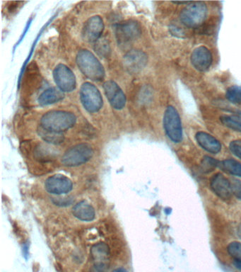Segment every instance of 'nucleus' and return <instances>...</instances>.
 Listing matches in <instances>:
<instances>
[{
	"instance_id": "25",
	"label": "nucleus",
	"mask_w": 241,
	"mask_h": 272,
	"mask_svg": "<svg viewBox=\"0 0 241 272\" xmlns=\"http://www.w3.org/2000/svg\"><path fill=\"white\" fill-rule=\"evenodd\" d=\"M219 163L215 158L205 156L201 163V169L204 173H209L219 166Z\"/></svg>"
},
{
	"instance_id": "22",
	"label": "nucleus",
	"mask_w": 241,
	"mask_h": 272,
	"mask_svg": "<svg viewBox=\"0 0 241 272\" xmlns=\"http://www.w3.org/2000/svg\"><path fill=\"white\" fill-rule=\"evenodd\" d=\"M39 135L45 142L52 143V144H60L63 142L64 136L63 133H54V132L48 131L40 128Z\"/></svg>"
},
{
	"instance_id": "24",
	"label": "nucleus",
	"mask_w": 241,
	"mask_h": 272,
	"mask_svg": "<svg viewBox=\"0 0 241 272\" xmlns=\"http://www.w3.org/2000/svg\"><path fill=\"white\" fill-rule=\"evenodd\" d=\"M94 50L101 58H107L111 53V47L106 39L98 40L95 44Z\"/></svg>"
},
{
	"instance_id": "32",
	"label": "nucleus",
	"mask_w": 241,
	"mask_h": 272,
	"mask_svg": "<svg viewBox=\"0 0 241 272\" xmlns=\"http://www.w3.org/2000/svg\"><path fill=\"white\" fill-rule=\"evenodd\" d=\"M112 272H128L125 269H124V268H118V269H116L115 270H113Z\"/></svg>"
},
{
	"instance_id": "19",
	"label": "nucleus",
	"mask_w": 241,
	"mask_h": 272,
	"mask_svg": "<svg viewBox=\"0 0 241 272\" xmlns=\"http://www.w3.org/2000/svg\"><path fill=\"white\" fill-rule=\"evenodd\" d=\"M91 255L95 264H98V263L107 264L106 262L109 260L110 256L109 247L103 242L95 244L91 248Z\"/></svg>"
},
{
	"instance_id": "2",
	"label": "nucleus",
	"mask_w": 241,
	"mask_h": 272,
	"mask_svg": "<svg viewBox=\"0 0 241 272\" xmlns=\"http://www.w3.org/2000/svg\"><path fill=\"white\" fill-rule=\"evenodd\" d=\"M76 62L82 74L89 80L100 82L105 78V72L103 65L89 50L78 51Z\"/></svg>"
},
{
	"instance_id": "11",
	"label": "nucleus",
	"mask_w": 241,
	"mask_h": 272,
	"mask_svg": "<svg viewBox=\"0 0 241 272\" xmlns=\"http://www.w3.org/2000/svg\"><path fill=\"white\" fill-rule=\"evenodd\" d=\"M104 31V23L100 16L89 18L82 29V38L88 43H96Z\"/></svg>"
},
{
	"instance_id": "13",
	"label": "nucleus",
	"mask_w": 241,
	"mask_h": 272,
	"mask_svg": "<svg viewBox=\"0 0 241 272\" xmlns=\"http://www.w3.org/2000/svg\"><path fill=\"white\" fill-rule=\"evenodd\" d=\"M45 187L47 192L50 194L61 195L70 192L72 190L73 185L72 181L67 176L56 174L47 178Z\"/></svg>"
},
{
	"instance_id": "29",
	"label": "nucleus",
	"mask_w": 241,
	"mask_h": 272,
	"mask_svg": "<svg viewBox=\"0 0 241 272\" xmlns=\"http://www.w3.org/2000/svg\"><path fill=\"white\" fill-rule=\"evenodd\" d=\"M108 268V264L105 263H98L93 266L90 272H106Z\"/></svg>"
},
{
	"instance_id": "16",
	"label": "nucleus",
	"mask_w": 241,
	"mask_h": 272,
	"mask_svg": "<svg viewBox=\"0 0 241 272\" xmlns=\"http://www.w3.org/2000/svg\"><path fill=\"white\" fill-rule=\"evenodd\" d=\"M195 139L199 146L209 153L216 155L222 150V144L218 140L206 132H197Z\"/></svg>"
},
{
	"instance_id": "18",
	"label": "nucleus",
	"mask_w": 241,
	"mask_h": 272,
	"mask_svg": "<svg viewBox=\"0 0 241 272\" xmlns=\"http://www.w3.org/2000/svg\"><path fill=\"white\" fill-rule=\"evenodd\" d=\"M72 214L78 220L83 221H91L95 218V211L90 204L83 201L74 206L72 209Z\"/></svg>"
},
{
	"instance_id": "31",
	"label": "nucleus",
	"mask_w": 241,
	"mask_h": 272,
	"mask_svg": "<svg viewBox=\"0 0 241 272\" xmlns=\"http://www.w3.org/2000/svg\"><path fill=\"white\" fill-rule=\"evenodd\" d=\"M234 265L237 269L240 270L241 271V262H238V261H235Z\"/></svg>"
},
{
	"instance_id": "26",
	"label": "nucleus",
	"mask_w": 241,
	"mask_h": 272,
	"mask_svg": "<svg viewBox=\"0 0 241 272\" xmlns=\"http://www.w3.org/2000/svg\"><path fill=\"white\" fill-rule=\"evenodd\" d=\"M227 251L235 261L241 262V242H232L228 245Z\"/></svg>"
},
{
	"instance_id": "14",
	"label": "nucleus",
	"mask_w": 241,
	"mask_h": 272,
	"mask_svg": "<svg viewBox=\"0 0 241 272\" xmlns=\"http://www.w3.org/2000/svg\"><path fill=\"white\" fill-rule=\"evenodd\" d=\"M191 61L195 69L204 73L207 71L212 64V55L207 47H197L192 53Z\"/></svg>"
},
{
	"instance_id": "8",
	"label": "nucleus",
	"mask_w": 241,
	"mask_h": 272,
	"mask_svg": "<svg viewBox=\"0 0 241 272\" xmlns=\"http://www.w3.org/2000/svg\"><path fill=\"white\" fill-rule=\"evenodd\" d=\"M53 78L57 87L63 93H71L76 87V77L72 70L64 64L55 67Z\"/></svg>"
},
{
	"instance_id": "9",
	"label": "nucleus",
	"mask_w": 241,
	"mask_h": 272,
	"mask_svg": "<svg viewBox=\"0 0 241 272\" xmlns=\"http://www.w3.org/2000/svg\"><path fill=\"white\" fill-rule=\"evenodd\" d=\"M22 80V94L25 95L26 98H29L41 84V73L36 62H33L27 67Z\"/></svg>"
},
{
	"instance_id": "5",
	"label": "nucleus",
	"mask_w": 241,
	"mask_h": 272,
	"mask_svg": "<svg viewBox=\"0 0 241 272\" xmlns=\"http://www.w3.org/2000/svg\"><path fill=\"white\" fill-rule=\"evenodd\" d=\"M79 96L82 105L89 113H96L103 107V99L101 94L98 88L91 82H86L82 84Z\"/></svg>"
},
{
	"instance_id": "20",
	"label": "nucleus",
	"mask_w": 241,
	"mask_h": 272,
	"mask_svg": "<svg viewBox=\"0 0 241 272\" xmlns=\"http://www.w3.org/2000/svg\"><path fill=\"white\" fill-rule=\"evenodd\" d=\"M219 167L230 174L241 177V163L233 159H227L219 163Z\"/></svg>"
},
{
	"instance_id": "10",
	"label": "nucleus",
	"mask_w": 241,
	"mask_h": 272,
	"mask_svg": "<svg viewBox=\"0 0 241 272\" xmlns=\"http://www.w3.org/2000/svg\"><path fill=\"white\" fill-rule=\"evenodd\" d=\"M148 56L140 50H131L123 58V66L129 74H138L147 65Z\"/></svg>"
},
{
	"instance_id": "27",
	"label": "nucleus",
	"mask_w": 241,
	"mask_h": 272,
	"mask_svg": "<svg viewBox=\"0 0 241 272\" xmlns=\"http://www.w3.org/2000/svg\"><path fill=\"white\" fill-rule=\"evenodd\" d=\"M229 149L232 153L241 160V141L240 140H235L232 141L229 145Z\"/></svg>"
},
{
	"instance_id": "4",
	"label": "nucleus",
	"mask_w": 241,
	"mask_h": 272,
	"mask_svg": "<svg viewBox=\"0 0 241 272\" xmlns=\"http://www.w3.org/2000/svg\"><path fill=\"white\" fill-rule=\"evenodd\" d=\"M164 128L166 135L175 143H180L183 139L181 119L176 108L173 106L166 108L164 116Z\"/></svg>"
},
{
	"instance_id": "28",
	"label": "nucleus",
	"mask_w": 241,
	"mask_h": 272,
	"mask_svg": "<svg viewBox=\"0 0 241 272\" xmlns=\"http://www.w3.org/2000/svg\"><path fill=\"white\" fill-rule=\"evenodd\" d=\"M232 194L235 197L241 200V181L240 179H233L231 182Z\"/></svg>"
},
{
	"instance_id": "33",
	"label": "nucleus",
	"mask_w": 241,
	"mask_h": 272,
	"mask_svg": "<svg viewBox=\"0 0 241 272\" xmlns=\"http://www.w3.org/2000/svg\"><path fill=\"white\" fill-rule=\"evenodd\" d=\"M173 3L177 4V5H188L191 3V2H173Z\"/></svg>"
},
{
	"instance_id": "15",
	"label": "nucleus",
	"mask_w": 241,
	"mask_h": 272,
	"mask_svg": "<svg viewBox=\"0 0 241 272\" xmlns=\"http://www.w3.org/2000/svg\"><path fill=\"white\" fill-rule=\"evenodd\" d=\"M210 186L213 193L223 200H229L231 198V183L222 174L217 173L210 180Z\"/></svg>"
},
{
	"instance_id": "1",
	"label": "nucleus",
	"mask_w": 241,
	"mask_h": 272,
	"mask_svg": "<svg viewBox=\"0 0 241 272\" xmlns=\"http://www.w3.org/2000/svg\"><path fill=\"white\" fill-rule=\"evenodd\" d=\"M76 117L74 114L65 111L53 110L42 117L41 127L48 131L63 133L75 125Z\"/></svg>"
},
{
	"instance_id": "3",
	"label": "nucleus",
	"mask_w": 241,
	"mask_h": 272,
	"mask_svg": "<svg viewBox=\"0 0 241 272\" xmlns=\"http://www.w3.org/2000/svg\"><path fill=\"white\" fill-rule=\"evenodd\" d=\"M208 15V9L203 2H191L181 10L180 21L188 28H198L201 27Z\"/></svg>"
},
{
	"instance_id": "23",
	"label": "nucleus",
	"mask_w": 241,
	"mask_h": 272,
	"mask_svg": "<svg viewBox=\"0 0 241 272\" xmlns=\"http://www.w3.org/2000/svg\"><path fill=\"white\" fill-rule=\"evenodd\" d=\"M226 98L232 104H241L240 86L233 85L230 87L226 91Z\"/></svg>"
},
{
	"instance_id": "34",
	"label": "nucleus",
	"mask_w": 241,
	"mask_h": 272,
	"mask_svg": "<svg viewBox=\"0 0 241 272\" xmlns=\"http://www.w3.org/2000/svg\"><path fill=\"white\" fill-rule=\"evenodd\" d=\"M237 233H238L239 238L241 239V223L240 224V225H239L238 227V230H237Z\"/></svg>"
},
{
	"instance_id": "6",
	"label": "nucleus",
	"mask_w": 241,
	"mask_h": 272,
	"mask_svg": "<svg viewBox=\"0 0 241 272\" xmlns=\"http://www.w3.org/2000/svg\"><path fill=\"white\" fill-rule=\"evenodd\" d=\"M93 155L94 150L90 145L82 143L67 150L62 158V163L66 167L79 166L89 161Z\"/></svg>"
},
{
	"instance_id": "21",
	"label": "nucleus",
	"mask_w": 241,
	"mask_h": 272,
	"mask_svg": "<svg viewBox=\"0 0 241 272\" xmlns=\"http://www.w3.org/2000/svg\"><path fill=\"white\" fill-rule=\"evenodd\" d=\"M222 124L235 131L241 132V117L238 116L224 115L220 117Z\"/></svg>"
},
{
	"instance_id": "17",
	"label": "nucleus",
	"mask_w": 241,
	"mask_h": 272,
	"mask_svg": "<svg viewBox=\"0 0 241 272\" xmlns=\"http://www.w3.org/2000/svg\"><path fill=\"white\" fill-rule=\"evenodd\" d=\"M64 93L57 88H49L42 93L38 98V104L41 106H48L63 100Z\"/></svg>"
},
{
	"instance_id": "7",
	"label": "nucleus",
	"mask_w": 241,
	"mask_h": 272,
	"mask_svg": "<svg viewBox=\"0 0 241 272\" xmlns=\"http://www.w3.org/2000/svg\"><path fill=\"white\" fill-rule=\"evenodd\" d=\"M142 34L141 27L138 22L129 20L116 26V36L120 47H128Z\"/></svg>"
},
{
	"instance_id": "30",
	"label": "nucleus",
	"mask_w": 241,
	"mask_h": 272,
	"mask_svg": "<svg viewBox=\"0 0 241 272\" xmlns=\"http://www.w3.org/2000/svg\"><path fill=\"white\" fill-rule=\"evenodd\" d=\"M170 31H171V34H172L173 36H178V37H180L181 35L183 34L180 28H178V27H175V26H171V27H170Z\"/></svg>"
},
{
	"instance_id": "12",
	"label": "nucleus",
	"mask_w": 241,
	"mask_h": 272,
	"mask_svg": "<svg viewBox=\"0 0 241 272\" xmlns=\"http://www.w3.org/2000/svg\"><path fill=\"white\" fill-rule=\"evenodd\" d=\"M103 89L110 104L114 109L121 110L125 107L126 104L125 93L115 81L108 80L104 82Z\"/></svg>"
}]
</instances>
